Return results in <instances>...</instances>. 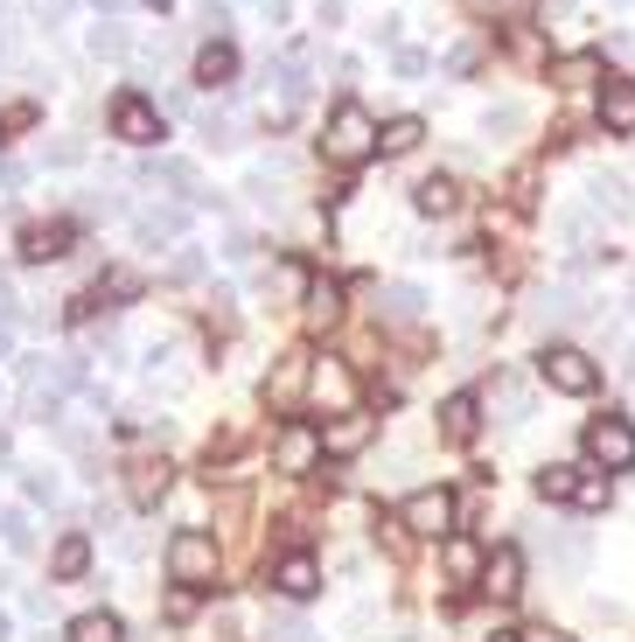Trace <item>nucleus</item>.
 Masks as SVG:
<instances>
[{
    "instance_id": "obj_40",
    "label": "nucleus",
    "mask_w": 635,
    "mask_h": 642,
    "mask_svg": "<svg viewBox=\"0 0 635 642\" xmlns=\"http://www.w3.org/2000/svg\"><path fill=\"white\" fill-rule=\"evenodd\" d=\"M14 314H22V308H14V294H8V279H0V321H8V329H14Z\"/></svg>"
},
{
    "instance_id": "obj_45",
    "label": "nucleus",
    "mask_w": 635,
    "mask_h": 642,
    "mask_svg": "<svg viewBox=\"0 0 635 642\" xmlns=\"http://www.w3.org/2000/svg\"><path fill=\"white\" fill-rule=\"evenodd\" d=\"M489 642H524V635H489Z\"/></svg>"
},
{
    "instance_id": "obj_35",
    "label": "nucleus",
    "mask_w": 635,
    "mask_h": 642,
    "mask_svg": "<svg viewBox=\"0 0 635 642\" xmlns=\"http://www.w3.org/2000/svg\"><path fill=\"white\" fill-rule=\"evenodd\" d=\"M265 642H315V629H307V621L301 615H265Z\"/></svg>"
},
{
    "instance_id": "obj_22",
    "label": "nucleus",
    "mask_w": 635,
    "mask_h": 642,
    "mask_svg": "<svg viewBox=\"0 0 635 642\" xmlns=\"http://www.w3.org/2000/svg\"><path fill=\"white\" fill-rule=\"evenodd\" d=\"M230 78H238V49H230V43H203V49H196V84L217 91V84H230Z\"/></svg>"
},
{
    "instance_id": "obj_21",
    "label": "nucleus",
    "mask_w": 635,
    "mask_h": 642,
    "mask_svg": "<svg viewBox=\"0 0 635 642\" xmlns=\"http://www.w3.org/2000/svg\"><path fill=\"white\" fill-rule=\"evenodd\" d=\"M552 78H559L566 91H593V84L608 78V56H601V49H580V56H566V64L552 70Z\"/></svg>"
},
{
    "instance_id": "obj_1",
    "label": "nucleus",
    "mask_w": 635,
    "mask_h": 642,
    "mask_svg": "<svg viewBox=\"0 0 635 642\" xmlns=\"http://www.w3.org/2000/svg\"><path fill=\"white\" fill-rule=\"evenodd\" d=\"M377 140H384V126H377L356 99H350V105H336V112H329V126H321V154H329L336 168H363V161L377 154Z\"/></svg>"
},
{
    "instance_id": "obj_39",
    "label": "nucleus",
    "mask_w": 635,
    "mask_h": 642,
    "mask_svg": "<svg viewBox=\"0 0 635 642\" xmlns=\"http://www.w3.org/2000/svg\"><path fill=\"white\" fill-rule=\"evenodd\" d=\"M77 161H84V140H56L49 147V168H77Z\"/></svg>"
},
{
    "instance_id": "obj_16",
    "label": "nucleus",
    "mask_w": 635,
    "mask_h": 642,
    "mask_svg": "<svg viewBox=\"0 0 635 642\" xmlns=\"http://www.w3.org/2000/svg\"><path fill=\"white\" fill-rule=\"evenodd\" d=\"M427 308H433V300H427V287H412V279H392V287L377 294V314L384 321H419Z\"/></svg>"
},
{
    "instance_id": "obj_19",
    "label": "nucleus",
    "mask_w": 635,
    "mask_h": 642,
    "mask_svg": "<svg viewBox=\"0 0 635 642\" xmlns=\"http://www.w3.org/2000/svg\"><path fill=\"white\" fill-rule=\"evenodd\" d=\"M371 420H363V412H342L336 426H321V447H329V455H363V447H371Z\"/></svg>"
},
{
    "instance_id": "obj_6",
    "label": "nucleus",
    "mask_w": 635,
    "mask_h": 642,
    "mask_svg": "<svg viewBox=\"0 0 635 642\" xmlns=\"http://www.w3.org/2000/svg\"><path fill=\"white\" fill-rule=\"evenodd\" d=\"M587 455L601 468H635V426L614 420V412H608V420H593L587 426Z\"/></svg>"
},
{
    "instance_id": "obj_4",
    "label": "nucleus",
    "mask_w": 635,
    "mask_h": 642,
    "mask_svg": "<svg viewBox=\"0 0 635 642\" xmlns=\"http://www.w3.org/2000/svg\"><path fill=\"white\" fill-rule=\"evenodd\" d=\"M398 524H406L412 538H440V531H454V496H447V489H412V496L398 503Z\"/></svg>"
},
{
    "instance_id": "obj_13",
    "label": "nucleus",
    "mask_w": 635,
    "mask_h": 642,
    "mask_svg": "<svg viewBox=\"0 0 635 642\" xmlns=\"http://www.w3.org/2000/svg\"><path fill=\"white\" fill-rule=\"evenodd\" d=\"M601 126L608 134H635V78H608L601 84Z\"/></svg>"
},
{
    "instance_id": "obj_34",
    "label": "nucleus",
    "mask_w": 635,
    "mask_h": 642,
    "mask_svg": "<svg viewBox=\"0 0 635 642\" xmlns=\"http://www.w3.org/2000/svg\"><path fill=\"white\" fill-rule=\"evenodd\" d=\"M419 140H427V126H419V119H392V126H384V140H377V147H384V154H412Z\"/></svg>"
},
{
    "instance_id": "obj_33",
    "label": "nucleus",
    "mask_w": 635,
    "mask_h": 642,
    "mask_svg": "<svg viewBox=\"0 0 635 642\" xmlns=\"http://www.w3.org/2000/svg\"><path fill=\"white\" fill-rule=\"evenodd\" d=\"M572 503H580V509H608V503H614L608 475H593V468H580V482H572Z\"/></svg>"
},
{
    "instance_id": "obj_29",
    "label": "nucleus",
    "mask_w": 635,
    "mask_h": 642,
    "mask_svg": "<svg viewBox=\"0 0 635 642\" xmlns=\"http://www.w3.org/2000/svg\"><path fill=\"white\" fill-rule=\"evenodd\" d=\"M126 475H133V503H154V496H168V461H133Z\"/></svg>"
},
{
    "instance_id": "obj_43",
    "label": "nucleus",
    "mask_w": 635,
    "mask_h": 642,
    "mask_svg": "<svg viewBox=\"0 0 635 642\" xmlns=\"http://www.w3.org/2000/svg\"><path fill=\"white\" fill-rule=\"evenodd\" d=\"M545 14H572V0H545Z\"/></svg>"
},
{
    "instance_id": "obj_25",
    "label": "nucleus",
    "mask_w": 635,
    "mask_h": 642,
    "mask_svg": "<svg viewBox=\"0 0 635 642\" xmlns=\"http://www.w3.org/2000/svg\"><path fill=\"white\" fill-rule=\"evenodd\" d=\"M524 126H531V112L517 105V99H503V105H489V112H483V134H489V140H517Z\"/></svg>"
},
{
    "instance_id": "obj_23",
    "label": "nucleus",
    "mask_w": 635,
    "mask_h": 642,
    "mask_svg": "<svg viewBox=\"0 0 635 642\" xmlns=\"http://www.w3.org/2000/svg\"><path fill=\"white\" fill-rule=\"evenodd\" d=\"M84 49L99 56V64H126V56H133V35H126L120 22H99V28L84 35Z\"/></svg>"
},
{
    "instance_id": "obj_5",
    "label": "nucleus",
    "mask_w": 635,
    "mask_h": 642,
    "mask_svg": "<svg viewBox=\"0 0 635 642\" xmlns=\"http://www.w3.org/2000/svg\"><path fill=\"white\" fill-rule=\"evenodd\" d=\"M112 134H120L126 147H154V140H168V134H161V105H147L140 91H120V99H112Z\"/></svg>"
},
{
    "instance_id": "obj_17",
    "label": "nucleus",
    "mask_w": 635,
    "mask_h": 642,
    "mask_svg": "<svg viewBox=\"0 0 635 642\" xmlns=\"http://www.w3.org/2000/svg\"><path fill=\"white\" fill-rule=\"evenodd\" d=\"M315 405H336V412L356 405V377L342 370L336 356H329V364H315Z\"/></svg>"
},
{
    "instance_id": "obj_27",
    "label": "nucleus",
    "mask_w": 635,
    "mask_h": 642,
    "mask_svg": "<svg viewBox=\"0 0 635 642\" xmlns=\"http://www.w3.org/2000/svg\"><path fill=\"white\" fill-rule=\"evenodd\" d=\"M572 482H580V468H566V461L537 468V496H545V503H572Z\"/></svg>"
},
{
    "instance_id": "obj_36",
    "label": "nucleus",
    "mask_w": 635,
    "mask_h": 642,
    "mask_svg": "<svg viewBox=\"0 0 635 642\" xmlns=\"http://www.w3.org/2000/svg\"><path fill=\"white\" fill-rule=\"evenodd\" d=\"M22 496L29 503H56V475L49 468H22Z\"/></svg>"
},
{
    "instance_id": "obj_47",
    "label": "nucleus",
    "mask_w": 635,
    "mask_h": 642,
    "mask_svg": "<svg viewBox=\"0 0 635 642\" xmlns=\"http://www.w3.org/2000/svg\"><path fill=\"white\" fill-rule=\"evenodd\" d=\"M614 8H635V0H614Z\"/></svg>"
},
{
    "instance_id": "obj_20",
    "label": "nucleus",
    "mask_w": 635,
    "mask_h": 642,
    "mask_svg": "<svg viewBox=\"0 0 635 642\" xmlns=\"http://www.w3.org/2000/svg\"><path fill=\"white\" fill-rule=\"evenodd\" d=\"M412 203H419V217H454L461 210V182L454 175H427L412 188Z\"/></svg>"
},
{
    "instance_id": "obj_38",
    "label": "nucleus",
    "mask_w": 635,
    "mask_h": 642,
    "mask_svg": "<svg viewBox=\"0 0 635 642\" xmlns=\"http://www.w3.org/2000/svg\"><path fill=\"white\" fill-rule=\"evenodd\" d=\"M29 14H35V22H43V28H56V22H64V14H70V0H29Z\"/></svg>"
},
{
    "instance_id": "obj_26",
    "label": "nucleus",
    "mask_w": 635,
    "mask_h": 642,
    "mask_svg": "<svg viewBox=\"0 0 635 642\" xmlns=\"http://www.w3.org/2000/svg\"><path fill=\"white\" fill-rule=\"evenodd\" d=\"M64 642H126V629H120V615H99V608H91V615L70 621Z\"/></svg>"
},
{
    "instance_id": "obj_11",
    "label": "nucleus",
    "mask_w": 635,
    "mask_h": 642,
    "mask_svg": "<svg viewBox=\"0 0 635 642\" xmlns=\"http://www.w3.org/2000/svg\"><path fill=\"white\" fill-rule=\"evenodd\" d=\"M475 426H483V399H475V391H454V399H440V433H447L454 447H468Z\"/></svg>"
},
{
    "instance_id": "obj_28",
    "label": "nucleus",
    "mask_w": 635,
    "mask_h": 642,
    "mask_svg": "<svg viewBox=\"0 0 635 642\" xmlns=\"http://www.w3.org/2000/svg\"><path fill=\"white\" fill-rule=\"evenodd\" d=\"M336 314H342V287H336V279H315V287H307V321L329 329Z\"/></svg>"
},
{
    "instance_id": "obj_32",
    "label": "nucleus",
    "mask_w": 635,
    "mask_h": 642,
    "mask_svg": "<svg viewBox=\"0 0 635 642\" xmlns=\"http://www.w3.org/2000/svg\"><path fill=\"white\" fill-rule=\"evenodd\" d=\"M0 544H8V552H35V517L29 509H8V517H0Z\"/></svg>"
},
{
    "instance_id": "obj_3",
    "label": "nucleus",
    "mask_w": 635,
    "mask_h": 642,
    "mask_svg": "<svg viewBox=\"0 0 635 642\" xmlns=\"http://www.w3.org/2000/svg\"><path fill=\"white\" fill-rule=\"evenodd\" d=\"M168 573H175L182 587L217 580V538H209V531H175V544H168Z\"/></svg>"
},
{
    "instance_id": "obj_44",
    "label": "nucleus",
    "mask_w": 635,
    "mask_h": 642,
    "mask_svg": "<svg viewBox=\"0 0 635 642\" xmlns=\"http://www.w3.org/2000/svg\"><path fill=\"white\" fill-rule=\"evenodd\" d=\"M8 635H14V621H8V615H0V642H8Z\"/></svg>"
},
{
    "instance_id": "obj_2",
    "label": "nucleus",
    "mask_w": 635,
    "mask_h": 642,
    "mask_svg": "<svg viewBox=\"0 0 635 642\" xmlns=\"http://www.w3.org/2000/svg\"><path fill=\"white\" fill-rule=\"evenodd\" d=\"M537 377H545L552 391H566V399H587V391L601 385L593 356H587V349H572V343H552L545 356H537Z\"/></svg>"
},
{
    "instance_id": "obj_24",
    "label": "nucleus",
    "mask_w": 635,
    "mask_h": 642,
    "mask_svg": "<svg viewBox=\"0 0 635 642\" xmlns=\"http://www.w3.org/2000/svg\"><path fill=\"white\" fill-rule=\"evenodd\" d=\"M483 552H475V544L468 538H447V552H440V573H447V580H483Z\"/></svg>"
},
{
    "instance_id": "obj_41",
    "label": "nucleus",
    "mask_w": 635,
    "mask_h": 642,
    "mask_svg": "<svg viewBox=\"0 0 635 642\" xmlns=\"http://www.w3.org/2000/svg\"><path fill=\"white\" fill-rule=\"evenodd\" d=\"M8 356H14V329H8V321H0V364H8Z\"/></svg>"
},
{
    "instance_id": "obj_14",
    "label": "nucleus",
    "mask_w": 635,
    "mask_h": 642,
    "mask_svg": "<svg viewBox=\"0 0 635 642\" xmlns=\"http://www.w3.org/2000/svg\"><path fill=\"white\" fill-rule=\"evenodd\" d=\"M70 252V223H29L22 231V259L29 266H49V259Z\"/></svg>"
},
{
    "instance_id": "obj_31",
    "label": "nucleus",
    "mask_w": 635,
    "mask_h": 642,
    "mask_svg": "<svg viewBox=\"0 0 635 642\" xmlns=\"http://www.w3.org/2000/svg\"><path fill=\"white\" fill-rule=\"evenodd\" d=\"M496 405H503V426H524V420H531V385H524V377H503Z\"/></svg>"
},
{
    "instance_id": "obj_10",
    "label": "nucleus",
    "mask_w": 635,
    "mask_h": 642,
    "mask_svg": "<svg viewBox=\"0 0 635 642\" xmlns=\"http://www.w3.org/2000/svg\"><path fill=\"white\" fill-rule=\"evenodd\" d=\"M537 544H545V559L559 565L566 580H580V573H587V531H559V524L545 531V524H537Z\"/></svg>"
},
{
    "instance_id": "obj_42",
    "label": "nucleus",
    "mask_w": 635,
    "mask_h": 642,
    "mask_svg": "<svg viewBox=\"0 0 635 642\" xmlns=\"http://www.w3.org/2000/svg\"><path fill=\"white\" fill-rule=\"evenodd\" d=\"M524 642H572V635H559V629H531Z\"/></svg>"
},
{
    "instance_id": "obj_48",
    "label": "nucleus",
    "mask_w": 635,
    "mask_h": 642,
    "mask_svg": "<svg viewBox=\"0 0 635 642\" xmlns=\"http://www.w3.org/2000/svg\"><path fill=\"white\" fill-rule=\"evenodd\" d=\"M35 642H56V635H35Z\"/></svg>"
},
{
    "instance_id": "obj_9",
    "label": "nucleus",
    "mask_w": 635,
    "mask_h": 642,
    "mask_svg": "<svg viewBox=\"0 0 635 642\" xmlns=\"http://www.w3.org/2000/svg\"><path fill=\"white\" fill-rule=\"evenodd\" d=\"M587 210H593V217H614V223L635 217L628 182H622V175H601V168H593V175H587Z\"/></svg>"
},
{
    "instance_id": "obj_7",
    "label": "nucleus",
    "mask_w": 635,
    "mask_h": 642,
    "mask_svg": "<svg viewBox=\"0 0 635 642\" xmlns=\"http://www.w3.org/2000/svg\"><path fill=\"white\" fill-rule=\"evenodd\" d=\"M321 455H329V447H321V433H315V426H286V433H280V447H273L280 475H307V468H315Z\"/></svg>"
},
{
    "instance_id": "obj_30",
    "label": "nucleus",
    "mask_w": 635,
    "mask_h": 642,
    "mask_svg": "<svg viewBox=\"0 0 635 642\" xmlns=\"http://www.w3.org/2000/svg\"><path fill=\"white\" fill-rule=\"evenodd\" d=\"M49 565H56V580H77V573L91 565V538H84V531H70L64 544H56V559H49Z\"/></svg>"
},
{
    "instance_id": "obj_15",
    "label": "nucleus",
    "mask_w": 635,
    "mask_h": 642,
    "mask_svg": "<svg viewBox=\"0 0 635 642\" xmlns=\"http://www.w3.org/2000/svg\"><path fill=\"white\" fill-rule=\"evenodd\" d=\"M307 391H315V370H307L301 356H294V364H280L273 377H265V405H301Z\"/></svg>"
},
{
    "instance_id": "obj_12",
    "label": "nucleus",
    "mask_w": 635,
    "mask_h": 642,
    "mask_svg": "<svg viewBox=\"0 0 635 642\" xmlns=\"http://www.w3.org/2000/svg\"><path fill=\"white\" fill-rule=\"evenodd\" d=\"M273 587H280L286 600H315V594H321V565L307 559V552H286L280 573H273Z\"/></svg>"
},
{
    "instance_id": "obj_46",
    "label": "nucleus",
    "mask_w": 635,
    "mask_h": 642,
    "mask_svg": "<svg viewBox=\"0 0 635 642\" xmlns=\"http://www.w3.org/2000/svg\"><path fill=\"white\" fill-rule=\"evenodd\" d=\"M628 385H635V349H628Z\"/></svg>"
},
{
    "instance_id": "obj_8",
    "label": "nucleus",
    "mask_w": 635,
    "mask_h": 642,
    "mask_svg": "<svg viewBox=\"0 0 635 642\" xmlns=\"http://www.w3.org/2000/svg\"><path fill=\"white\" fill-rule=\"evenodd\" d=\"M483 594H489V600H517V594H524V552H517V544L489 552V565H483Z\"/></svg>"
},
{
    "instance_id": "obj_18",
    "label": "nucleus",
    "mask_w": 635,
    "mask_h": 642,
    "mask_svg": "<svg viewBox=\"0 0 635 642\" xmlns=\"http://www.w3.org/2000/svg\"><path fill=\"white\" fill-rule=\"evenodd\" d=\"M182 210H140L133 217V238H140V252H161V244H175L182 238Z\"/></svg>"
},
{
    "instance_id": "obj_37",
    "label": "nucleus",
    "mask_w": 635,
    "mask_h": 642,
    "mask_svg": "<svg viewBox=\"0 0 635 642\" xmlns=\"http://www.w3.org/2000/svg\"><path fill=\"white\" fill-rule=\"evenodd\" d=\"M559 238H566V244H580V252H587V210H559Z\"/></svg>"
}]
</instances>
